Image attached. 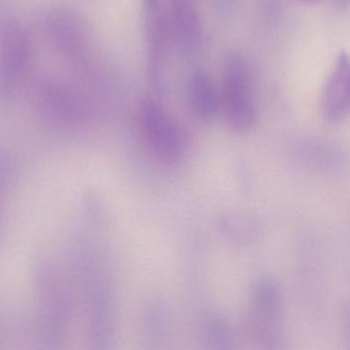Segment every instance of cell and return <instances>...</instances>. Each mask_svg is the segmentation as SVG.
Instances as JSON below:
<instances>
[{"mask_svg":"<svg viewBox=\"0 0 350 350\" xmlns=\"http://www.w3.org/2000/svg\"><path fill=\"white\" fill-rule=\"evenodd\" d=\"M71 254L72 269L87 302L91 340L97 347H105L104 344L111 339L114 325V299L109 278L93 241L79 239Z\"/></svg>","mask_w":350,"mask_h":350,"instance_id":"cell-1","label":"cell"},{"mask_svg":"<svg viewBox=\"0 0 350 350\" xmlns=\"http://www.w3.org/2000/svg\"><path fill=\"white\" fill-rule=\"evenodd\" d=\"M223 100L231 129L239 134L251 132L258 118L253 77L247 61L239 55L225 62Z\"/></svg>","mask_w":350,"mask_h":350,"instance_id":"cell-3","label":"cell"},{"mask_svg":"<svg viewBox=\"0 0 350 350\" xmlns=\"http://www.w3.org/2000/svg\"><path fill=\"white\" fill-rule=\"evenodd\" d=\"M148 71L155 87L163 85L170 46V27L161 0H142Z\"/></svg>","mask_w":350,"mask_h":350,"instance_id":"cell-8","label":"cell"},{"mask_svg":"<svg viewBox=\"0 0 350 350\" xmlns=\"http://www.w3.org/2000/svg\"><path fill=\"white\" fill-rule=\"evenodd\" d=\"M188 99L198 118L211 120L219 111L218 90L213 79L204 71L196 70L188 81Z\"/></svg>","mask_w":350,"mask_h":350,"instance_id":"cell-11","label":"cell"},{"mask_svg":"<svg viewBox=\"0 0 350 350\" xmlns=\"http://www.w3.org/2000/svg\"><path fill=\"white\" fill-rule=\"evenodd\" d=\"M36 100L44 116L65 128L81 126L89 120L91 113L85 97L70 85L60 81L42 83L38 87Z\"/></svg>","mask_w":350,"mask_h":350,"instance_id":"cell-7","label":"cell"},{"mask_svg":"<svg viewBox=\"0 0 350 350\" xmlns=\"http://www.w3.org/2000/svg\"><path fill=\"white\" fill-rule=\"evenodd\" d=\"M302 1H305V3H315L317 0H302Z\"/></svg>","mask_w":350,"mask_h":350,"instance_id":"cell-17","label":"cell"},{"mask_svg":"<svg viewBox=\"0 0 350 350\" xmlns=\"http://www.w3.org/2000/svg\"><path fill=\"white\" fill-rule=\"evenodd\" d=\"M172 29L184 50L200 46L202 24L192 0H172Z\"/></svg>","mask_w":350,"mask_h":350,"instance_id":"cell-10","label":"cell"},{"mask_svg":"<svg viewBox=\"0 0 350 350\" xmlns=\"http://www.w3.org/2000/svg\"><path fill=\"white\" fill-rule=\"evenodd\" d=\"M349 1L350 0H332L333 7L340 12H344L348 9V7H349Z\"/></svg>","mask_w":350,"mask_h":350,"instance_id":"cell-16","label":"cell"},{"mask_svg":"<svg viewBox=\"0 0 350 350\" xmlns=\"http://www.w3.org/2000/svg\"><path fill=\"white\" fill-rule=\"evenodd\" d=\"M36 288L40 340L53 347L62 339L70 317V290L62 272L48 260L36 266Z\"/></svg>","mask_w":350,"mask_h":350,"instance_id":"cell-2","label":"cell"},{"mask_svg":"<svg viewBox=\"0 0 350 350\" xmlns=\"http://www.w3.org/2000/svg\"><path fill=\"white\" fill-rule=\"evenodd\" d=\"M140 124L150 152L167 167H176L183 159L184 147L175 122L152 98H145L140 105Z\"/></svg>","mask_w":350,"mask_h":350,"instance_id":"cell-5","label":"cell"},{"mask_svg":"<svg viewBox=\"0 0 350 350\" xmlns=\"http://www.w3.org/2000/svg\"><path fill=\"white\" fill-rule=\"evenodd\" d=\"M13 177V165L7 153L0 151V235L3 233L5 204L8 190Z\"/></svg>","mask_w":350,"mask_h":350,"instance_id":"cell-14","label":"cell"},{"mask_svg":"<svg viewBox=\"0 0 350 350\" xmlns=\"http://www.w3.org/2000/svg\"><path fill=\"white\" fill-rule=\"evenodd\" d=\"M42 29L52 49L68 60L83 61L91 51L92 36L87 22L67 8L46 12Z\"/></svg>","mask_w":350,"mask_h":350,"instance_id":"cell-6","label":"cell"},{"mask_svg":"<svg viewBox=\"0 0 350 350\" xmlns=\"http://www.w3.org/2000/svg\"><path fill=\"white\" fill-rule=\"evenodd\" d=\"M206 337L210 343L214 344V347H228V343L231 342L230 329L222 319H211L208 323Z\"/></svg>","mask_w":350,"mask_h":350,"instance_id":"cell-15","label":"cell"},{"mask_svg":"<svg viewBox=\"0 0 350 350\" xmlns=\"http://www.w3.org/2000/svg\"><path fill=\"white\" fill-rule=\"evenodd\" d=\"M349 59L341 53L336 61L321 97V116L329 124H339L348 118L350 110Z\"/></svg>","mask_w":350,"mask_h":350,"instance_id":"cell-9","label":"cell"},{"mask_svg":"<svg viewBox=\"0 0 350 350\" xmlns=\"http://www.w3.org/2000/svg\"><path fill=\"white\" fill-rule=\"evenodd\" d=\"M252 302L256 314L275 319L284 307V294L280 284L269 276H261L252 286Z\"/></svg>","mask_w":350,"mask_h":350,"instance_id":"cell-13","label":"cell"},{"mask_svg":"<svg viewBox=\"0 0 350 350\" xmlns=\"http://www.w3.org/2000/svg\"><path fill=\"white\" fill-rule=\"evenodd\" d=\"M221 237L234 245H247L260 234V223L253 215L245 212L225 213L218 219Z\"/></svg>","mask_w":350,"mask_h":350,"instance_id":"cell-12","label":"cell"},{"mask_svg":"<svg viewBox=\"0 0 350 350\" xmlns=\"http://www.w3.org/2000/svg\"><path fill=\"white\" fill-rule=\"evenodd\" d=\"M33 44L27 30L8 22L0 32V104L15 97L31 67Z\"/></svg>","mask_w":350,"mask_h":350,"instance_id":"cell-4","label":"cell"}]
</instances>
